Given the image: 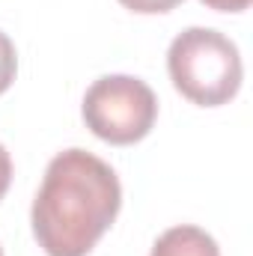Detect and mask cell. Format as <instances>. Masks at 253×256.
<instances>
[{"label": "cell", "mask_w": 253, "mask_h": 256, "mask_svg": "<svg viewBox=\"0 0 253 256\" xmlns=\"http://www.w3.org/2000/svg\"><path fill=\"white\" fill-rule=\"evenodd\" d=\"M9 185H12V158H9V152L3 149V143H0V200L6 196Z\"/></svg>", "instance_id": "52a82bcc"}, {"label": "cell", "mask_w": 253, "mask_h": 256, "mask_svg": "<svg viewBox=\"0 0 253 256\" xmlns=\"http://www.w3.org/2000/svg\"><path fill=\"white\" fill-rule=\"evenodd\" d=\"M120 3L137 15H164V12H173L185 0H120Z\"/></svg>", "instance_id": "8992f818"}, {"label": "cell", "mask_w": 253, "mask_h": 256, "mask_svg": "<svg viewBox=\"0 0 253 256\" xmlns=\"http://www.w3.org/2000/svg\"><path fill=\"white\" fill-rule=\"evenodd\" d=\"M167 72L176 92L200 108H220L232 102L244 78L236 42L212 27L182 30L170 42Z\"/></svg>", "instance_id": "7a4b0ae2"}, {"label": "cell", "mask_w": 253, "mask_h": 256, "mask_svg": "<svg viewBox=\"0 0 253 256\" xmlns=\"http://www.w3.org/2000/svg\"><path fill=\"white\" fill-rule=\"evenodd\" d=\"M0 256H3V250H0Z\"/></svg>", "instance_id": "9c48e42d"}, {"label": "cell", "mask_w": 253, "mask_h": 256, "mask_svg": "<svg viewBox=\"0 0 253 256\" xmlns=\"http://www.w3.org/2000/svg\"><path fill=\"white\" fill-rule=\"evenodd\" d=\"M200 3L214 12H244L250 6V0H200Z\"/></svg>", "instance_id": "ba28073f"}, {"label": "cell", "mask_w": 253, "mask_h": 256, "mask_svg": "<svg viewBox=\"0 0 253 256\" xmlns=\"http://www.w3.org/2000/svg\"><path fill=\"white\" fill-rule=\"evenodd\" d=\"M80 114L98 140L110 146H131L152 131L158 120V98L140 78L104 74L86 90Z\"/></svg>", "instance_id": "3957f363"}, {"label": "cell", "mask_w": 253, "mask_h": 256, "mask_svg": "<svg viewBox=\"0 0 253 256\" xmlns=\"http://www.w3.org/2000/svg\"><path fill=\"white\" fill-rule=\"evenodd\" d=\"M120 208L116 170L86 149H63L45 170L30 224L48 256H86L114 226Z\"/></svg>", "instance_id": "6da1fadb"}, {"label": "cell", "mask_w": 253, "mask_h": 256, "mask_svg": "<svg viewBox=\"0 0 253 256\" xmlns=\"http://www.w3.org/2000/svg\"><path fill=\"white\" fill-rule=\"evenodd\" d=\"M149 256H220V248L206 230L182 224L161 232Z\"/></svg>", "instance_id": "277c9868"}, {"label": "cell", "mask_w": 253, "mask_h": 256, "mask_svg": "<svg viewBox=\"0 0 253 256\" xmlns=\"http://www.w3.org/2000/svg\"><path fill=\"white\" fill-rule=\"evenodd\" d=\"M15 72H18V54H15V45H12V39L0 30V96L12 86Z\"/></svg>", "instance_id": "5b68a950"}]
</instances>
